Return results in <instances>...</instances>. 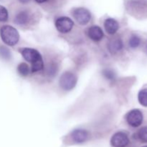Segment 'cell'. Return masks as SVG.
Segmentation results:
<instances>
[{"mask_svg": "<svg viewBox=\"0 0 147 147\" xmlns=\"http://www.w3.org/2000/svg\"><path fill=\"white\" fill-rule=\"evenodd\" d=\"M23 57L27 61L32 63V72L40 71L44 67L42 58L37 50L32 48H23L20 50Z\"/></svg>", "mask_w": 147, "mask_h": 147, "instance_id": "cell-1", "label": "cell"}, {"mask_svg": "<svg viewBox=\"0 0 147 147\" xmlns=\"http://www.w3.org/2000/svg\"><path fill=\"white\" fill-rule=\"evenodd\" d=\"M1 40L5 44L9 46H14L17 44L20 39L18 31L14 27L9 25L3 26L0 30Z\"/></svg>", "mask_w": 147, "mask_h": 147, "instance_id": "cell-2", "label": "cell"}, {"mask_svg": "<svg viewBox=\"0 0 147 147\" xmlns=\"http://www.w3.org/2000/svg\"><path fill=\"white\" fill-rule=\"evenodd\" d=\"M60 86L65 90H70L76 86L77 78L73 73L66 72L63 73L60 79Z\"/></svg>", "mask_w": 147, "mask_h": 147, "instance_id": "cell-3", "label": "cell"}, {"mask_svg": "<svg viewBox=\"0 0 147 147\" xmlns=\"http://www.w3.org/2000/svg\"><path fill=\"white\" fill-rule=\"evenodd\" d=\"M73 20L67 17H59L55 21V27L57 30L61 33H67L73 27Z\"/></svg>", "mask_w": 147, "mask_h": 147, "instance_id": "cell-4", "label": "cell"}, {"mask_svg": "<svg viewBox=\"0 0 147 147\" xmlns=\"http://www.w3.org/2000/svg\"><path fill=\"white\" fill-rule=\"evenodd\" d=\"M143 114L138 109H134L129 112L126 116L127 123L132 127H139L143 122Z\"/></svg>", "mask_w": 147, "mask_h": 147, "instance_id": "cell-5", "label": "cell"}, {"mask_svg": "<svg viewBox=\"0 0 147 147\" xmlns=\"http://www.w3.org/2000/svg\"><path fill=\"white\" fill-rule=\"evenodd\" d=\"M73 16L76 21L82 25L88 24L91 17L90 11L86 9L82 8V7L76 9L73 11Z\"/></svg>", "mask_w": 147, "mask_h": 147, "instance_id": "cell-6", "label": "cell"}, {"mask_svg": "<svg viewBox=\"0 0 147 147\" xmlns=\"http://www.w3.org/2000/svg\"><path fill=\"white\" fill-rule=\"evenodd\" d=\"M111 143L114 147H125L129 144V139L123 132H117L112 136Z\"/></svg>", "mask_w": 147, "mask_h": 147, "instance_id": "cell-7", "label": "cell"}, {"mask_svg": "<svg viewBox=\"0 0 147 147\" xmlns=\"http://www.w3.org/2000/svg\"><path fill=\"white\" fill-rule=\"evenodd\" d=\"M88 36L93 41H100L103 37V32L100 27L98 26H92L88 30Z\"/></svg>", "mask_w": 147, "mask_h": 147, "instance_id": "cell-8", "label": "cell"}, {"mask_svg": "<svg viewBox=\"0 0 147 147\" xmlns=\"http://www.w3.org/2000/svg\"><path fill=\"white\" fill-rule=\"evenodd\" d=\"M104 27L106 31L110 34H114L119 28V23L114 19L109 18L105 21Z\"/></svg>", "mask_w": 147, "mask_h": 147, "instance_id": "cell-9", "label": "cell"}, {"mask_svg": "<svg viewBox=\"0 0 147 147\" xmlns=\"http://www.w3.org/2000/svg\"><path fill=\"white\" fill-rule=\"evenodd\" d=\"M88 137V132L83 129H77L72 133V138L73 141L77 143H83L87 140Z\"/></svg>", "mask_w": 147, "mask_h": 147, "instance_id": "cell-10", "label": "cell"}, {"mask_svg": "<svg viewBox=\"0 0 147 147\" xmlns=\"http://www.w3.org/2000/svg\"><path fill=\"white\" fill-rule=\"evenodd\" d=\"M123 42L120 38L112 39L109 44V49L111 53H116L122 50Z\"/></svg>", "mask_w": 147, "mask_h": 147, "instance_id": "cell-11", "label": "cell"}, {"mask_svg": "<svg viewBox=\"0 0 147 147\" xmlns=\"http://www.w3.org/2000/svg\"><path fill=\"white\" fill-rule=\"evenodd\" d=\"M29 20H30V14L28 11H22L16 15L14 18V22L19 25H22L27 24Z\"/></svg>", "mask_w": 147, "mask_h": 147, "instance_id": "cell-12", "label": "cell"}, {"mask_svg": "<svg viewBox=\"0 0 147 147\" xmlns=\"http://www.w3.org/2000/svg\"><path fill=\"white\" fill-rule=\"evenodd\" d=\"M139 103L143 106H147V88L140 90L138 95Z\"/></svg>", "mask_w": 147, "mask_h": 147, "instance_id": "cell-13", "label": "cell"}, {"mask_svg": "<svg viewBox=\"0 0 147 147\" xmlns=\"http://www.w3.org/2000/svg\"><path fill=\"white\" fill-rule=\"evenodd\" d=\"M17 70L18 73L22 76H27L30 73V67L28 65L24 63H20L17 67Z\"/></svg>", "mask_w": 147, "mask_h": 147, "instance_id": "cell-14", "label": "cell"}, {"mask_svg": "<svg viewBox=\"0 0 147 147\" xmlns=\"http://www.w3.org/2000/svg\"><path fill=\"white\" fill-rule=\"evenodd\" d=\"M141 43V39L136 34H133L129 40V46L132 48H136Z\"/></svg>", "mask_w": 147, "mask_h": 147, "instance_id": "cell-15", "label": "cell"}, {"mask_svg": "<svg viewBox=\"0 0 147 147\" xmlns=\"http://www.w3.org/2000/svg\"><path fill=\"white\" fill-rule=\"evenodd\" d=\"M138 138L143 143H147V127H143L137 134Z\"/></svg>", "mask_w": 147, "mask_h": 147, "instance_id": "cell-16", "label": "cell"}, {"mask_svg": "<svg viewBox=\"0 0 147 147\" xmlns=\"http://www.w3.org/2000/svg\"><path fill=\"white\" fill-rule=\"evenodd\" d=\"M0 57L4 60H9L11 57V53L7 47L0 46Z\"/></svg>", "mask_w": 147, "mask_h": 147, "instance_id": "cell-17", "label": "cell"}, {"mask_svg": "<svg viewBox=\"0 0 147 147\" xmlns=\"http://www.w3.org/2000/svg\"><path fill=\"white\" fill-rule=\"evenodd\" d=\"M8 20V11L7 9L0 5V22H6Z\"/></svg>", "mask_w": 147, "mask_h": 147, "instance_id": "cell-18", "label": "cell"}, {"mask_svg": "<svg viewBox=\"0 0 147 147\" xmlns=\"http://www.w3.org/2000/svg\"><path fill=\"white\" fill-rule=\"evenodd\" d=\"M103 75L106 79L110 80H113L116 78L115 73L113 70H110V69H105L103 70Z\"/></svg>", "mask_w": 147, "mask_h": 147, "instance_id": "cell-19", "label": "cell"}, {"mask_svg": "<svg viewBox=\"0 0 147 147\" xmlns=\"http://www.w3.org/2000/svg\"><path fill=\"white\" fill-rule=\"evenodd\" d=\"M34 1H35L36 2L39 3V4H42V3L46 2V1H48V0H34Z\"/></svg>", "mask_w": 147, "mask_h": 147, "instance_id": "cell-20", "label": "cell"}, {"mask_svg": "<svg viewBox=\"0 0 147 147\" xmlns=\"http://www.w3.org/2000/svg\"><path fill=\"white\" fill-rule=\"evenodd\" d=\"M21 3H23V4H26V3H28L30 0H19Z\"/></svg>", "mask_w": 147, "mask_h": 147, "instance_id": "cell-21", "label": "cell"}, {"mask_svg": "<svg viewBox=\"0 0 147 147\" xmlns=\"http://www.w3.org/2000/svg\"><path fill=\"white\" fill-rule=\"evenodd\" d=\"M143 147H147V146H143Z\"/></svg>", "mask_w": 147, "mask_h": 147, "instance_id": "cell-22", "label": "cell"}]
</instances>
